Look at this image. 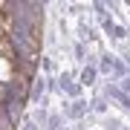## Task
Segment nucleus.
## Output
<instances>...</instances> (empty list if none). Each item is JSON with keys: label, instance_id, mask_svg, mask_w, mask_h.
<instances>
[{"label": "nucleus", "instance_id": "obj_2", "mask_svg": "<svg viewBox=\"0 0 130 130\" xmlns=\"http://www.w3.org/2000/svg\"><path fill=\"white\" fill-rule=\"evenodd\" d=\"M75 84L84 90H90V87H95L98 84V70H95V64H84L81 70H78V78H75Z\"/></svg>", "mask_w": 130, "mask_h": 130}, {"label": "nucleus", "instance_id": "obj_3", "mask_svg": "<svg viewBox=\"0 0 130 130\" xmlns=\"http://www.w3.org/2000/svg\"><path fill=\"white\" fill-rule=\"evenodd\" d=\"M38 67L43 70V75H58V64L52 61V55H41L38 58Z\"/></svg>", "mask_w": 130, "mask_h": 130}, {"label": "nucleus", "instance_id": "obj_10", "mask_svg": "<svg viewBox=\"0 0 130 130\" xmlns=\"http://www.w3.org/2000/svg\"><path fill=\"white\" fill-rule=\"evenodd\" d=\"M121 6H124V9H127V12H130V0H127V3H121Z\"/></svg>", "mask_w": 130, "mask_h": 130}, {"label": "nucleus", "instance_id": "obj_13", "mask_svg": "<svg viewBox=\"0 0 130 130\" xmlns=\"http://www.w3.org/2000/svg\"><path fill=\"white\" fill-rule=\"evenodd\" d=\"M64 130H75V127H64Z\"/></svg>", "mask_w": 130, "mask_h": 130}, {"label": "nucleus", "instance_id": "obj_12", "mask_svg": "<svg viewBox=\"0 0 130 130\" xmlns=\"http://www.w3.org/2000/svg\"><path fill=\"white\" fill-rule=\"evenodd\" d=\"M124 26H127V35H130V23H124Z\"/></svg>", "mask_w": 130, "mask_h": 130}, {"label": "nucleus", "instance_id": "obj_1", "mask_svg": "<svg viewBox=\"0 0 130 130\" xmlns=\"http://www.w3.org/2000/svg\"><path fill=\"white\" fill-rule=\"evenodd\" d=\"M61 116H64V121H75V124H81V121L90 116V110H87V98H78V101H64Z\"/></svg>", "mask_w": 130, "mask_h": 130}, {"label": "nucleus", "instance_id": "obj_6", "mask_svg": "<svg viewBox=\"0 0 130 130\" xmlns=\"http://www.w3.org/2000/svg\"><path fill=\"white\" fill-rule=\"evenodd\" d=\"M90 9L95 12V18H98V20L110 14V9H107V3H104V0H93V3H90Z\"/></svg>", "mask_w": 130, "mask_h": 130}, {"label": "nucleus", "instance_id": "obj_11", "mask_svg": "<svg viewBox=\"0 0 130 130\" xmlns=\"http://www.w3.org/2000/svg\"><path fill=\"white\" fill-rule=\"evenodd\" d=\"M119 130H130V127H127V124H121V127H119Z\"/></svg>", "mask_w": 130, "mask_h": 130}, {"label": "nucleus", "instance_id": "obj_8", "mask_svg": "<svg viewBox=\"0 0 130 130\" xmlns=\"http://www.w3.org/2000/svg\"><path fill=\"white\" fill-rule=\"evenodd\" d=\"M18 130H41V127H38V124H32L29 119H23V121H20V127H18Z\"/></svg>", "mask_w": 130, "mask_h": 130}, {"label": "nucleus", "instance_id": "obj_5", "mask_svg": "<svg viewBox=\"0 0 130 130\" xmlns=\"http://www.w3.org/2000/svg\"><path fill=\"white\" fill-rule=\"evenodd\" d=\"M67 127V121L61 113H49V119H46V124H43V130H64Z\"/></svg>", "mask_w": 130, "mask_h": 130}, {"label": "nucleus", "instance_id": "obj_4", "mask_svg": "<svg viewBox=\"0 0 130 130\" xmlns=\"http://www.w3.org/2000/svg\"><path fill=\"white\" fill-rule=\"evenodd\" d=\"M113 29H116V18H113V14H107V18L98 20V32L104 38H113Z\"/></svg>", "mask_w": 130, "mask_h": 130}, {"label": "nucleus", "instance_id": "obj_7", "mask_svg": "<svg viewBox=\"0 0 130 130\" xmlns=\"http://www.w3.org/2000/svg\"><path fill=\"white\" fill-rule=\"evenodd\" d=\"M119 127H121L119 116H104V130H119Z\"/></svg>", "mask_w": 130, "mask_h": 130}, {"label": "nucleus", "instance_id": "obj_9", "mask_svg": "<svg viewBox=\"0 0 130 130\" xmlns=\"http://www.w3.org/2000/svg\"><path fill=\"white\" fill-rule=\"evenodd\" d=\"M119 87H121V93H127V95H130V75H127L124 81H119Z\"/></svg>", "mask_w": 130, "mask_h": 130}]
</instances>
